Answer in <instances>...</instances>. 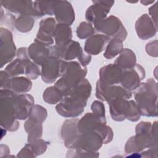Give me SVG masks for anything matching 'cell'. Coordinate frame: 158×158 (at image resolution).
Listing matches in <instances>:
<instances>
[{
    "instance_id": "1",
    "label": "cell",
    "mask_w": 158,
    "mask_h": 158,
    "mask_svg": "<svg viewBox=\"0 0 158 158\" xmlns=\"http://www.w3.org/2000/svg\"><path fill=\"white\" fill-rule=\"evenodd\" d=\"M142 83L135 98L141 112L146 116L157 115V88L154 81Z\"/></svg>"
},
{
    "instance_id": "2",
    "label": "cell",
    "mask_w": 158,
    "mask_h": 158,
    "mask_svg": "<svg viewBox=\"0 0 158 158\" xmlns=\"http://www.w3.org/2000/svg\"><path fill=\"white\" fill-rule=\"evenodd\" d=\"M93 4L86 12V19L91 22L96 23L103 20L109 12L114 5V1H93Z\"/></svg>"
},
{
    "instance_id": "3",
    "label": "cell",
    "mask_w": 158,
    "mask_h": 158,
    "mask_svg": "<svg viewBox=\"0 0 158 158\" xmlns=\"http://www.w3.org/2000/svg\"><path fill=\"white\" fill-rule=\"evenodd\" d=\"M98 30L102 31L110 36L115 35L118 39L117 34L119 33L122 36L125 38L126 31L118 19L115 16H110L106 19H103L95 23ZM119 40V39H118Z\"/></svg>"
},
{
    "instance_id": "4",
    "label": "cell",
    "mask_w": 158,
    "mask_h": 158,
    "mask_svg": "<svg viewBox=\"0 0 158 158\" xmlns=\"http://www.w3.org/2000/svg\"><path fill=\"white\" fill-rule=\"evenodd\" d=\"M53 14L57 20L64 25L71 24L75 19L73 9L70 2L67 1H58L54 2Z\"/></svg>"
},
{
    "instance_id": "5",
    "label": "cell",
    "mask_w": 158,
    "mask_h": 158,
    "mask_svg": "<svg viewBox=\"0 0 158 158\" xmlns=\"http://www.w3.org/2000/svg\"><path fill=\"white\" fill-rule=\"evenodd\" d=\"M1 4L6 9L22 15L38 16L31 1H1Z\"/></svg>"
},
{
    "instance_id": "6",
    "label": "cell",
    "mask_w": 158,
    "mask_h": 158,
    "mask_svg": "<svg viewBox=\"0 0 158 158\" xmlns=\"http://www.w3.org/2000/svg\"><path fill=\"white\" fill-rule=\"evenodd\" d=\"M136 28L138 36L142 39H148L154 36L156 32L154 22L148 14L142 15L138 20L136 24Z\"/></svg>"
},
{
    "instance_id": "7",
    "label": "cell",
    "mask_w": 158,
    "mask_h": 158,
    "mask_svg": "<svg viewBox=\"0 0 158 158\" xmlns=\"http://www.w3.org/2000/svg\"><path fill=\"white\" fill-rule=\"evenodd\" d=\"M43 64V79L46 82L53 81L58 76L59 69L62 68V65H60V62L54 57L46 59Z\"/></svg>"
},
{
    "instance_id": "8",
    "label": "cell",
    "mask_w": 158,
    "mask_h": 158,
    "mask_svg": "<svg viewBox=\"0 0 158 158\" xmlns=\"http://www.w3.org/2000/svg\"><path fill=\"white\" fill-rule=\"evenodd\" d=\"M55 21L52 18L46 19L41 22L39 33L37 35V38L44 43L51 44L52 40L51 37L52 31L54 29Z\"/></svg>"
},
{
    "instance_id": "9",
    "label": "cell",
    "mask_w": 158,
    "mask_h": 158,
    "mask_svg": "<svg viewBox=\"0 0 158 158\" xmlns=\"http://www.w3.org/2000/svg\"><path fill=\"white\" fill-rule=\"evenodd\" d=\"M108 38L103 35H98L88 39L86 42L85 51L91 54L99 53Z\"/></svg>"
},
{
    "instance_id": "10",
    "label": "cell",
    "mask_w": 158,
    "mask_h": 158,
    "mask_svg": "<svg viewBox=\"0 0 158 158\" xmlns=\"http://www.w3.org/2000/svg\"><path fill=\"white\" fill-rule=\"evenodd\" d=\"M29 54L31 58L37 63L41 64L46 59L48 51L41 44H32L29 48Z\"/></svg>"
},
{
    "instance_id": "11",
    "label": "cell",
    "mask_w": 158,
    "mask_h": 158,
    "mask_svg": "<svg viewBox=\"0 0 158 158\" xmlns=\"http://www.w3.org/2000/svg\"><path fill=\"white\" fill-rule=\"evenodd\" d=\"M135 61L136 59L134 53L129 49H126L117 59L115 63L117 65L122 67H129L134 65Z\"/></svg>"
},
{
    "instance_id": "12",
    "label": "cell",
    "mask_w": 158,
    "mask_h": 158,
    "mask_svg": "<svg viewBox=\"0 0 158 158\" xmlns=\"http://www.w3.org/2000/svg\"><path fill=\"white\" fill-rule=\"evenodd\" d=\"M60 90H58L54 87L48 88L44 93V99L49 103L53 104L59 101L61 99V94Z\"/></svg>"
},
{
    "instance_id": "13",
    "label": "cell",
    "mask_w": 158,
    "mask_h": 158,
    "mask_svg": "<svg viewBox=\"0 0 158 158\" xmlns=\"http://www.w3.org/2000/svg\"><path fill=\"white\" fill-rule=\"evenodd\" d=\"M122 48L120 40L115 39L112 41L109 44L107 49L104 54V56L107 58H112L114 57L118 52H119Z\"/></svg>"
},
{
    "instance_id": "14",
    "label": "cell",
    "mask_w": 158,
    "mask_h": 158,
    "mask_svg": "<svg viewBox=\"0 0 158 158\" xmlns=\"http://www.w3.org/2000/svg\"><path fill=\"white\" fill-rule=\"evenodd\" d=\"M13 87L17 92H25L30 89L31 83L29 80L24 78H18L14 80Z\"/></svg>"
},
{
    "instance_id": "15",
    "label": "cell",
    "mask_w": 158,
    "mask_h": 158,
    "mask_svg": "<svg viewBox=\"0 0 158 158\" xmlns=\"http://www.w3.org/2000/svg\"><path fill=\"white\" fill-rule=\"evenodd\" d=\"M93 33V28L92 26L86 22H82L77 29L78 36L80 38H86Z\"/></svg>"
},
{
    "instance_id": "16",
    "label": "cell",
    "mask_w": 158,
    "mask_h": 158,
    "mask_svg": "<svg viewBox=\"0 0 158 158\" xmlns=\"http://www.w3.org/2000/svg\"><path fill=\"white\" fill-rule=\"evenodd\" d=\"M33 23V19L28 15H22L17 20V27L23 31H26L29 30V28L25 25L27 24L28 25L32 26Z\"/></svg>"
},
{
    "instance_id": "17",
    "label": "cell",
    "mask_w": 158,
    "mask_h": 158,
    "mask_svg": "<svg viewBox=\"0 0 158 158\" xmlns=\"http://www.w3.org/2000/svg\"><path fill=\"white\" fill-rule=\"evenodd\" d=\"M157 2H156L155 4H154L153 6H152L150 8H149V14L151 15V16L153 18V20L156 22V16H157Z\"/></svg>"
},
{
    "instance_id": "18",
    "label": "cell",
    "mask_w": 158,
    "mask_h": 158,
    "mask_svg": "<svg viewBox=\"0 0 158 158\" xmlns=\"http://www.w3.org/2000/svg\"><path fill=\"white\" fill-rule=\"evenodd\" d=\"M141 2L143 4V5H145V6H146V5H149V4H152V3H154V1L153 0V1H141Z\"/></svg>"
}]
</instances>
